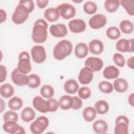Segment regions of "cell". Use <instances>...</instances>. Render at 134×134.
Returning a JSON list of instances; mask_svg holds the SVG:
<instances>
[{"label":"cell","instance_id":"6da1fadb","mask_svg":"<svg viewBox=\"0 0 134 134\" xmlns=\"http://www.w3.org/2000/svg\"><path fill=\"white\" fill-rule=\"evenodd\" d=\"M48 24L42 18L37 20L32 30V39L35 43H43L48 37Z\"/></svg>","mask_w":134,"mask_h":134},{"label":"cell","instance_id":"7a4b0ae2","mask_svg":"<svg viewBox=\"0 0 134 134\" xmlns=\"http://www.w3.org/2000/svg\"><path fill=\"white\" fill-rule=\"evenodd\" d=\"M73 46L71 42L68 40H60L54 47L53 55L58 60H62L68 57L72 52Z\"/></svg>","mask_w":134,"mask_h":134},{"label":"cell","instance_id":"3957f363","mask_svg":"<svg viewBox=\"0 0 134 134\" xmlns=\"http://www.w3.org/2000/svg\"><path fill=\"white\" fill-rule=\"evenodd\" d=\"M30 13L29 10L25 6L18 4L12 15V21L17 25L22 24L28 19Z\"/></svg>","mask_w":134,"mask_h":134},{"label":"cell","instance_id":"277c9868","mask_svg":"<svg viewBox=\"0 0 134 134\" xmlns=\"http://www.w3.org/2000/svg\"><path fill=\"white\" fill-rule=\"evenodd\" d=\"M49 124L48 118L46 116H40L31 122L30 125V130L34 134H40L48 128Z\"/></svg>","mask_w":134,"mask_h":134},{"label":"cell","instance_id":"5b68a950","mask_svg":"<svg viewBox=\"0 0 134 134\" xmlns=\"http://www.w3.org/2000/svg\"><path fill=\"white\" fill-rule=\"evenodd\" d=\"M17 68L20 72L25 74L29 73L31 71V65L30 59L28 52L24 51L20 53Z\"/></svg>","mask_w":134,"mask_h":134},{"label":"cell","instance_id":"8992f818","mask_svg":"<svg viewBox=\"0 0 134 134\" xmlns=\"http://www.w3.org/2000/svg\"><path fill=\"white\" fill-rule=\"evenodd\" d=\"M129 124V120L127 117L124 115L118 116L115 120V134H128Z\"/></svg>","mask_w":134,"mask_h":134},{"label":"cell","instance_id":"52a82bcc","mask_svg":"<svg viewBox=\"0 0 134 134\" xmlns=\"http://www.w3.org/2000/svg\"><path fill=\"white\" fill-rule=\"evenodd\" d=\"M31 55L33 61L37 63H43L47 58L46 50L41 45L32 47L31 49Z\"/></svg>","mask_w":134,"mask_h":134},{"label":"cell","instance_id":"ba28073f","mask_svg":"<svg viewBox=\"0 0 134 134\" xmlns=\"http://www.w3.org/2000/svg\"><path fill=\"white\" fill-rule=\"evenodd\" d=\"M60 15L65 19L73 18L76 14V9L74 6L69 3H63L57 7Z\"/></svg>","mask_w":134,"mask_h":134},{"label":"cell","instance_id":"9c48e42d","mask_svg":"<svg viewBox=\"0 0 134 134\" xmlns=\"http://www.w3.org/2000/svg\"><path fill=\"white\" fill-rule=\"evenodd\" d=\"M107 21V18L104 15L97 14L90 18L88 21V25L92 29H98L105 26Z\"/></svg>","mask_w":134,"mask_h":134},{"label":"cell","instance_id":"30bf717a","mask_svg":"<svg viewBox=\"0 0 134 134\" xmlns=\"http://www.w3.org/2000/svg\"><path fill=\"white\" fill-rule=\"evenodd\" d=\"M11 79L13 83L18 86H25L28 83V76L20 72L17 68L12 71Z\"/></svg>","mask_w":134,"mask_h":134},{"label":"cell","instance_id":"8fae6325","mask_svg":"<svg viewBox=\"0 0 134 134\" xmlns=\"http://www.w3.org/2000/svg\"><path fill=\"white\" fill-rule=\"evenodd\" d=\"M116 49L121 52H133V39H120L116 43Z\"/></svg>","mask_w":134,"mask_h":134},{"label":"cell","instance_id":"7c38bea8","mask_svg":"<svg viewBox=\"0 0 134 134\" xmlns=\"http://www.w3.org/2000/svg\"><path fill=\"white\" fill-rule=\"evenodd\" d=\"M93 76L94 71L89 68L85 66L80 70L78 76V80L81 84L86 85L92 82Z\"/></svg>","mask_w":134,"mask_h":134},{"label":"cell","instance_id":"4fadbf2b","mask_svg":"<svg viewBox=\"0 0 134 134\" xmlns=\"http://www.w3.org/2000/svg\"><path fill=\"white\" fill-rule=\"evenodd\" d=\"M103 60L98 57H90L85 61V66L88 67L94 72L100 71L103 66Z\"/></svg>","mask_w":134,"mask_h":134},{"label":"cell","instance_id":"5bb4252c","mask_svg":"<svg viewBox=\"0 0 134 134\" xmlns=\"http://www.w3.org/2000/svg\"><path fill=\"white\" fill-rule=\"evenodd\" d=\"M49 31L51 35L56 38L64 37L68 34L66 26L61 23L52 25L50 27Z\"/></svg>","mask_w":134,"mask_h":134},{"label":"cell","instance_id":"9a60e30c","mask_svg":"<svg viewBox=\"0 0 134 134\" xmlns=\"http://www.w3.org/2000/svg\"><path fill=\"white\" fill-rule=\"evenodd\" d=\"M69 28L73 33H80L85 31L86 28L85 22L81 19H74L69 21Z\"/></svg>","mask_w":134,"mask_h":134},{"label":"cell","instance_id":"2e32d148","mask_svg":"<svg viewBox=\"0 0 134 134\" xmlns=\"http://www.w3.org/2000/svg\"><path fill=\"white\" fill-rule=\"evenodd\" d=\"M104 44L99 39H93L91 40L88 44V49L91 53L94 54H99L104 50Z\"/></svg>","mask_w":134,"mask_h":134},{"label":"cell","instance_id":"e0dca14e","mask_svg":"<svg viewBox=\"0 0 134 134\" xmlns=\"http://www.w3.org/2000/svg\"><path fill=\"white\" fill-rule=\"evenodd\" d=\"M32 105L40 113H47L48 112L46 100L39 96H36L34 98Z\"/></svg>","mask_w":134,"mask_h":134},{"label":"cell","instance_id":"ac0fdd59","mask_svg":"<svg viewBox=\"0 0 134 134\" xmlns=\"http://www.w3.org/2000/svg\"><path fill=\"white\" fill-rule=\"evenodd\" d=\"M119 73V70L116 66L114 65L106 66L103 72L104 77L108 80L117 79L118 77Z\"/></svg>","mask_w":134,"mask_h":134},{"label":"cell","instance_id":"d6986e66","mask_svg":"<svg viewBox=\"0 0 134 134\" xmlns=\"http://www.w3.org/2000/svg\"><path fill=\"white\" fill-rule=\"evenodd\" d=\"M89 49L87 45L84 42L77 43L74 49V54L75 56L79 59L85 58L88 54Z\"/></svg>","mask_w":134,"mask_h":134},{"label":"cell","instance_id":"ffe728a7","mask_svg":"<svg viewBox=\"0 0 134 134\" xmlns=\"http://www.w3.org/2000/svg\"><path fill=\"white\" fill-rule=\"evenodd\" d=\"M108 129L107 123L103 119L97 120L93 123V129L97 134L105 133L107 132Z\"/></svg>","mask_w":134,"mask_h":134},{"label":"cell","instance_id":"44dd1931","mask_svg":"<svg viewBox=\"0 0 134 134\" xmlns=\"http://www.w3.org/2000/svg\"><path fill=\"white\" fill-rule=\"evenodd\" d=\"M60 16L58 10L54 7L48 8L44 12V18L50 22L56 21L59 19Z\"/></svg>","mask_w":134,"mask_h":134},{"label":"cell","instance_id":"7402d4cb","mask_svg":"<svg viewBox=\"0 0 134 134\" xmlns=\"http://www.w3.org/2000/svg\"><path fill=\"white\" fill-rule=\"evenodd\" d=\"M21 126L15 121H5L3 125V129L6 132L11 134L18 133L19 129Z\"/></svg>","mask_w":134,"mask_h":134},{"label":"cell","instance_id":"603a6c76","mask_svg":"<svg viewBox=\"0 0 134 134\" xmlns=\"http://www.w3.org/2000/svg\"><path fill=\"white\" fill-rule=\"evenodd\" d=\"M59 107L63 110H68L72 107L73 98L70 95H64L62 96L59 100Z\"/></svg>","mask_w":134,"mask_h":134},{"label":"cell","instance_id":"cb8c5ba5","mask_svg":"<svg viewBox=\"0 0 134 134\" xmlns=\"http://www.w3.org/2000/svg\"><path fill=\"white\" fill-rule=\"evenodd\" d=\"M113 87L118 93H124L128 88L127 81L123 78H117L113 83Z\"/></svg>","mask_w":134,"mask_h":134},{"label":"cell","instance_id":"d4e9b609","mask_svg":"<svg viewBox=\"0 0 134 134\" xmlns=\"http://www.w3.org/2000/svg\"><path fill=\"white\" fill-rule=\"evenodd\" d=\"M20 116L24 122H29L34 119L36 117V113L31 107H27L22 110Z\"/></svg>","mask_w":134,"mask_h":134},{"label":"cell","instance_id":"484cf974","mask_svg":"<svg viewBox=\"0 0 134 134\" xmlns=\"http://www.w3.org/2000/svg\"><path fill=\"white\" fill-rule=\"evenodd\" d=\"M79 85L77 81L74 79H69L64 84L65 91L70 94H75L79 90Z\"/></svg>","mask_w":134,"mask_h":134},{"label":"cell","instance_id":"4316f807","mask_svg":"<svg viewBox=\"0 0 134 134\" xmlns=\"http://www.w3.org/2000/svg\"><path fill=\"white\" fill-rule=\"evenodd\" d=\"M82 115L86 121L91 122L96 117L97 111L95 108L92 106H88L85 107L83 110Z\"/></svg>","mask_w":134,"mask_h":134},{"label":"cell","instance_id":"83f0119b","mask_svg":"<svg viewBox=\"0 0 134 134\" xmlns=\"http://www.w3.org/2000/svg\"><path fill=\"white\" fill-rule=\"evenodd\" d=\"M1 95L5 98L12 97L14 94V88L13 86L9 83H5L1 85L0 87Z\"/></svg>","mask_w":134,"mask_h":134},{"label":"cell","instance_id":"f1b7e54d","mask_svg":"<svg viewBox=\"0 0 134 134\" xmlns=\"http://www.w3.org/2000/svg\"><path fill=\"white\" fill-rule=\"evenodd\" d=\"M94 106L97 113L100 115H103L107 113L109 108L108 103L104 100H99L97 101Z\"/></svg>","mask_w":134,"mask_h":134},{"label":"cell","instance_id":"f546056e","mask_svg":"<svg viewBox=\"0 0 134 134\" xmlns=\"http://www.w3.org/2000/svg\"><path fill=\"white\" fill-rule=\"evenodd\" d=\"M8 105L11 110H17L23 107V101L20 98L14 96L8 100Z\"/></svg>","mask_w":134,"mask_h":134},{"label":"cell","instance_id":"4dcf8cb0","mask_svg":"<svg viewBox=\"0 0 134 134\" xmlns=\"http://www.w3.org/2000/svg\"><path fill=\"white\" fill-rule=\"evenodd\" d=\"M119 28L124 34H131L133 31V25L130 20H123L119 24Z\"/></svg>","mask_w":134,"mask_h":134},{"label":"cell","instance_id":"1f68e13d","mask_svg":"<svg viewBox=\"0 0 134 134\" xmlns=\"http://www.w3.org/2000/svg\"><path fill=\"white\" fill-rule=\"evenodd\" d=\"M120 5V1L118 0H106L104 2V7L109 13L116 12Z\"/></svg>","mask_w":134,"mask_h":134},{"label":"cell","instance_id":"d6a6232c","mask_svg":"<svg viewBox=\"0 0 134 134\" xmlns=\"http://www.w3.org/2000/svg\"><path fill=\"white\" fill-rule=\"evenodd\" d=\"M40 94L41 96L47 99L52 98L54 94V91L53 88L49 85H43L40 90Z\"/></svg>","mask_w":134,"mask_h":134},{"label":"cell","instance_id":"836d02e7","mask_svg":"<svg viewBox=\"0 0 134 134\" xmlns=\"http://www.w3.org/2000/svg\"><path fill=\"white\" fill-rule=\"evenodd\" d=\"M41 84L40 77L36 74H31L28 75V86L31 88H36L39 86Z\"/></svg>","mask_w":134,"mask_h":134},{"label":"cell","instance_id":"e575fe53","mask_svg":"<svg viewBox=\"0 0 134 134\" xmlns=\"http://www.w3.org/2000/svg\"><path fill=\"white\" fill-rule=\"evenodd\" d=\"M83 10L86 14L89 15L94 14L97 10V6L95 2L88 1L84 4Z\"/></svg>","mask_w":134,"mask_h":134},{"label":"cell","instance_id":"d590c367","mask_svg":"<svg viewBox=\"0 0 134 134\" xmlns=\"http://www.w3.org/2000/svg\"><path fill=\"white\" fill-rule=\"evenodd\" d=\"M120 3L129 15L131 16L134 15L133 0H122L120 1Z\"/></svg>","mask_w":134,"mask_h":134},{"label":"cell","instance_id":"8d00e7d4","mask_svg":"<svg viewBox=\"0 0 134 134\" xmlns=\"http://www.w3.org/2000/svg\"><path fill=\"white\" fill-rule=\"evenodd\" d=\"M98 88L99 91L103 93L109 94L113 91L114 87L113 84L106 81H103L99 83Z\"/></svg>","mask_w":134,"mask_h":134},{"label":"cell","instance_id":"74e56055","mask_svg":"<svg viewBox=\"0 0 134 134\" xmlns=\"http://www.w3.org/2000/svg\"><path fill=\"white\" fill-rule=\"evenodd\" d=\"M107 37L111 40H116L120 36V31L119 29L115 26L108 28L106 32Z\"/></svg>","mask_w":134,"mask_h":134},{"label":"cell","instance_id":"f35d334b","mask_svg":"<svg viewBox=\"0 0 134 134\" xmlns=\"http://www.w3.org/2000/svg\"><path fill=\"white\" fill-rule=\"evenodd\" d=\"M48 112H54L57 110L59 104V102L55 98H50L46 100Z\"/></svg>","mask_w":134,"mask_h":134},{"label":"cell","instance_id":"ab89813d","mask_svg":"<svg viewBox=\"0 0 134 134\" xmlns=\"http://www.w3.org/2000/svg\"><path fill=\"white\" fill-rule=\"evenodd\" d=\"M3 120L4 121H17L18 120V115L13 110L6 111L3 115Z\"/></svg>","mask_w":134,"mask_h":134},{"label":"cell","instance_id":"60d3db41","mask_svg":"<svg viewBox=\"0 0 134 134\" xmlns=\"http://www.w3.org/2000/svg\"><path fill=\"white\" fill-rule=\"evenodd\" d=\"M78 95L81 99H86L91 95V90L87 86H83L78 90Z\"/></svg>","mask_w":134,"mask_h":134},{"label":"cell","instance_id":"b9f144b4","mask_svg":"<svg viewBox=\"0 0 134 134\" xmlns=\"http://www.w3.org/2000/svg\"><path fill=\"white\" fill-rule=\"evenodd\" d=\"M113 61L116 65L119 67H123L125 64L124 57L119 53H115L113 55Z\"/></svg>","mask_w":134,"mask_h":134},{"label":"cell","instance_id":"7bdbcfd3","mask_svg":"<svg viewBox=\"0 0 134 134\" xmlns=\"http://www.w3.org/2000/svg\"><path fill=\"white\" fill-rule=\"evenodd\" d=\"M25 6L29 11L30 13H31L35 8L34 2L32 0H23L20 1L19 3Z\"/></svg>","mask_w":134,"mask_h":134},{"label":"cell","instance_id":"ee69618b","mask_svg":"<svg viewBox=\"0 0 134 134\" xmlns=\"http://www.w3.org/2000/svg\"><path fill=\"white\" fill-rule=\"evenodd\" d=\"M73 104L72 108L74 110H78L81 108L83 105V101L78 96H73Z\"/></svg>","mask_w":134,"mask_h":134},{"label":"cell","instance_id":"f6af8a7d","mask_svg":"<svg viewBox=\"0 0 134 134\" xmlns=\"http://www.w3.org/2000/svg\"><path fill=\"white\" fill-rule=\"evenodd\" d=\"M7 77V70L6 67L1 64L0 65V82L2 83L5 81Z\"/></svg>","mask_w":134,"mask_h":134},{"label":"cell","instance_id":"bcb514c9","mask_svg":"<svg viewBox=\"0 0 134 134\" xmlns=\"http://www.w3.org/2000/svg\"><path fill=\"white\" fill-rule=\"evenodd\" d=\"M37 6L40 8H45L48 4L49 1L48 0H37L36 1Z\"/></svg>","mask_w":134,"mask_h":134},{"label":"cell","instance_id":"7dc6e473","mask_svg":"<svg viewBox=\"0 0 134 134\" xmlns=\"http://www.w3.org/2000/svg\"><path fill=\"white\" fill-rule=\"evenodd\" d=\"M0 16H1V20L0 23L2 24V23L4 22L7 18V15L5 10L3 9H0Z\"/></svg>","mask_w":134,"mask_h":134},{"label":"cell","instance_id":"c3c4849f","mask_svg":"<svg viewBox=\"0 0 134 134\" xmlns=\"http://www.w3.org/2000/svg\"><path fill=\"white\" fill-rule=\"evenodd\" d=\"M133 62H134V57L133 56L130 57L127 61V64L128 66L132 70H133L134 69Z\"/></svg>","mask_w":134,"mask_h":134},{"label":"cell","instance_id":"681fc988","mask_svg":"<svg viewBox=\"0 0 134 134\" xmlns=\"http://www.w3.org/2000/svg\"><path fill=\"white\" fill-rule=\"evenodd\" d=\"M128 101L129 105H130L132 107L134 106V94H133V93H132L131 94L129 95L128 98Z\"/></svg>","mask_w":134,"mask_h":134},{"label":"cell","instance_id":"f907efd6","mask_svg":"<svg viewBox=\"0 0 134 134\" xmlns=\"http://www.w3.org/2000/svg\"><path fill=\"white\" fill-rule=\"evenodd\" d=\"M5 108V103L2 98H1V113H2Z\"/></svg>","mask_w":134,"mask_h":134}]
</instances>
